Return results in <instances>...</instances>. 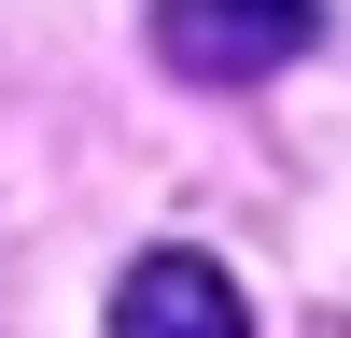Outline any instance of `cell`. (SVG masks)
Wrapping results in <instances>:
<instances>
[{
    "mask_svg": "<svg viewBox=\"0 0 351 338\" xmlns=\"http://www.w3.org/2000/svg\"><path fill=\"white\" fill-rule=\"evenodd\" d=\"M324 43V0H155V56L183 84H267Z\"/></svg>",
    "mask_w": 351,
    "mask_h": 338,
    "instance_id": "1",
    "label": "cell"
},
{
    "mask_svg": "<svg viewBox=\"0 0 351 338\" xmlns=\"http://www.w3.org/2000/svg\"><path fill=\"white\" fill-rule=\"evenodd\" d=\"M112 324H197V338H239L253 324V310H239V282H225V268H197V254H141V268L127 282H112Z\"/></svg>",
    "mask_w": 351,
    "mask_h": 338,
    "instance_id": "2",
    "label": "cell"
}]
</instances>
